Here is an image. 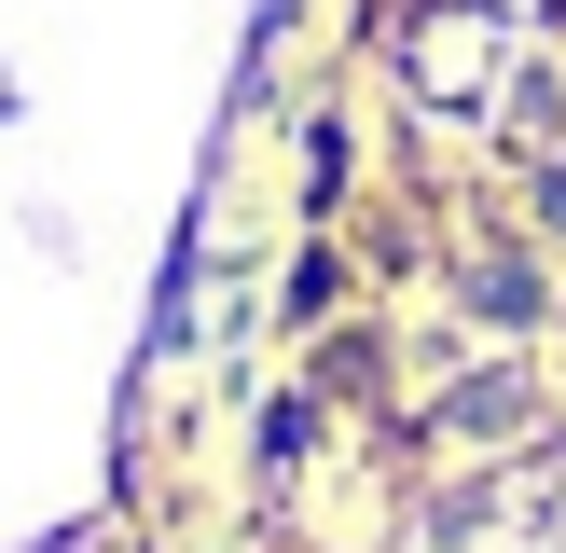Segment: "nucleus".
Segmentation results:
<instances>
[{
  "instance_id": "f257e3e1",
  "label": "nucleus",
  "mask_w": 566,
  "mask_h": 553,
  "mask_svg": "<svg viewBox=\"0 0 566 553\" xmlns=\"http://www.w3.org/2000/svg\"><path fill=\"white\" fill-rule=\"evenodd\" d=\"M332 291H346V276H332V249H304V263H291V319H332Z\"/></svg>"
},
{
  "instance_id": "f03ea898",
  "label": "nucleus",
  "mask_w": 566,
  "mask_h": 553,
  "mask_svg": "<svg viewBox=\"0 0 566 553\" xmlns=\"http://www.w3.org/2000/svg\"><path fill=\"white\" fill-rule=\"evenodd\" d=\"M539 208H553V221H566V166H553V180H539Z\"/></svg>"
}]
</instances>
